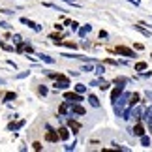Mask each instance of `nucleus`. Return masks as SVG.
<instances>
[{"label":"nucleus","instance_id":"nucleus-28","mask_svg":"<svg viewBox=\"0 0 152 152\" xmlns=\"http://www.w3.org/2000/svg\"><path fill=\"white\" fill-rule=\"evenodd\" d=\"M64 45H66V47H69V49H75V47H77V43H72V42H66Z\"/></svg>","mask_w":152,"mask_h":152},{"label":"nucleus","instance_id":"nucleus-2","mask_svg":"<svg viewBox=\"0 0 152 152\" xmlns=\"http://www.w3.org/2000/svg\"><path fill=\"white\" fill-rule=\"evenodd\" d=\"M116 53H118V55H122V56H128V58L135 56V53H133L130 47H126V45H118V47H116Z\"/></svg>","mask_w":152,"mask_h":152},{"label":"nucleus","instance_id":"nucleus-33","mask_svg":"<svg viewBox=\"0 0 152 152\" xmlns=\"http://www.w3.org/2000/svg\"><path fill=\"white\" fill-rule=\"evenodd\" d=\"M100 83H102V79H96V81H92V83H90V86H98Z\"/></svg>","mask_w":152,"mask_h":152},{"label":"nucleus","instance_id":"nucleus-12","mask_svg":"<svg viewBox=\"0 0 152 152\" xmlns=\"http://www.w3.org/2000/svg\"><path fill=\"white\" fill-rule=\"evenodd\" d=\"M68 126L73 130V133H77V132L81 130V124H79V122H75L73 118H69V120H68Z\"/></svg>","mask_w":152,"mask_h":152},{"label":"nucleus","instance_id":"nucleus-14","mask_svg":"<svg viewBox=\"0 0 152 152\" xmlns=\"http://www.w3.org/2000/svg\"><path fill=\"white\" fill-rule=\"evenodd\" d=\"M88 103L92 105V107H96V109H98V107L102 105V103H100V100H98V98H96L94 94H90V96H88Z\"/></svg>","mask_w":152,"mask_h":152},{"label":"nucleus","instance_id":"nucleus-9","mask_svg":"<svg viewBox=\"0 0 152 152\" xmlns=\"http://www.w3.org/2000/svg\"><path fill=\"white\" fill-rule=\"evenodd\" d=\"M69 109H72V102H64L60 105V109H58V113H60V115H66Z\"/></svg>","mask_w":152,"mask_h":152},{"label":"nucleus","instance_id":"nucleus-18","mask_svg":"<svg viewBox=\"0 0 152 152\" xmlns=\"http://www.w3.org/2000/svg\"><path fill=\"white\" fill-rule=\"evenodd\" d=\"M139 103V94H130V107Z\"/></svg>","mask_w":152,"mask_h":152},{"label":"nucleus","instance_id":"nucleus-34","mask_svg":"<svg viewBox=\"0 0 152 152\" xmlns=\"http://www.w3.org/2000/svg\"><path fill=\"white\" fill-rule=\"evenodd\" d=\"M75 148V141H73V145H68V147H66V150H73Z\"/></svg>","mask_w":152,"mask_h":152},{"label":"nucleus","instance_id":"nucleus-13","mask_svg":"<svg viewBox=\"0 0 152 152\" xmlns=\"http://www.w3.org/2000/svg\"><path fill=\"white\" fill-rule=\"evenodd\" d=\"M58 137H60L62 141H66V139L69 137V130L68 128H60V130H58Z\"/></svg>","mask_w":152,"mask_h":152},{"label":"nucleus","instance_id":"nucleus-17","mask_svg":"<svg viewBox=\"0 0 152 152\" xmlns=\"http://www.w3.org/2000/svg\"><path fill=\"white\" fill-rule=\"evenodd\" d=\"M133 28H135L137 32H141L143 36H147V38H152V32H150V30H145L143 26H139V25H135V26H133Z\"/></svg>","mask_w":152,"mask_h":152},{"label":"nucleus","instance_id":"nucleus-32","mask_svg":"<svg viewBox=\"0 0 152 152\" xmlns=\"http://www.w3.org/2000/svg\"><path fill=\"white\" fill-rule=\"evenodd\" d=\"M26 75H28V72H23V73H19V75H17V79H25Z\"/></svg>","mask_w":152,"mask_h":152},{"label":"nucleus","instance_id":"nucleus-4","mask_svg":"<svg viewBox=\"0 0 152 152\" xmlns=\"http://www.w3.org/2000/svg\"><path fill=\"white\" fill-rule=\"evenodd\" d=\"M21 23H23V25H28L32 30H36V32H42V26H39L38 23H34V21H28L26 17H21Z\"/></svg>","mask_w":152,"mask_h":152},{"label":"nucleus","instance_id":"nucleus-24","mask_svg":"<svg viewBox=\"0 0 152 152\" xmlns=\"http://www.w3.org/2000/svg\"><path fill=\"white\" fill-rule=\"evenodd\" d=\"M4 100H6V102H11V100H15V92H8V94L4 96Z\"/></svg>","mask_w":152,"mask_h":152},{"label":"nucleus","instance_id":"nucleus-15","mask_svg":"<svg viewBox=\"0 0 152 152\" xmlns=\"http://www.w3.org/2000/svg\"><path fill=\"white\" fill-rule=\"evenodd\" d=\"M39 60H43V62H47V64H55V58L49 56V55H43V53H39Z\"/></svg>","mask_w":152,"mask_h":152},{"label":"nucleus","instance_id":"nucleus-25","mask_svg":"<svg viewBox=\"0 0 152 152\" xmlns=\"http://www.w3.org/2000/svg\"><path fill=\"white\" fill-rule=\"evenodd\" d=\"M92 69H94L92 64H85V66H83V72H92Z\"/></svg>","mask_w":152,"mask_h":152},{"label":"nucleus","instance_id":"nucleus-21","mask_svg":"<svg viewBox=\"0 0 152 152\" xmlns=\"http://www.w3.org/2000/svg\"><path fill=\"white\" fill-rule=\"evenodd\" d=\"M143 69H147V64H145V62H137L135 64V72H143Z\"/></svg>","mask_w":152,"mask_h":152},{"label":"nucleus","instance_id":"nucleus-11","mask_svg":"<svg viewBox=\"0 0 152 152\" xmlns=\"http://www.w3.org/2000/svg\"><path fill=\"white\" fill-rule=\"evenodd\" d=\"M72 113H75V115H85V107H81V105H77V103H72Z\"/></svg>","mask_w":152,"mask_h":152},{"label":"nucleus","instance_id":"nucleus-31","mask_svg":"<svg viewBox=\"0 0 152 152\" xmlns=\"http://www.w3.org/2000/svg\"><path fill=\"white\" fill-rule=\"evenodd\" d=\"M21 42V36H19V34H15V36H13V43H19Z\"/></svg>","mask_w":152,"mask_h":152},{"label":"nucleus","instance_id":"nucleus-8","mask_svg":"<svg viewBox=\"0 0 152 152\" xmlns=\"http://www.w3.org/2000/svg\"><path fill=\"white\" fill-rule=\"evenodd\" d=\"M56 90L58 88H60V90H64V88H68V86H69V81L68 79H56Z\"/></svg>","mask_w":152,"mask_h":152},{"label":"nucleus","instance_id":"nucleus-35","mask_svg":"<svg viewBox=\"0 0 152 152\" xmlns=\"http://www.w3.org/2000/svg\"><path fill=\"white\" fill-rule=\"evenodd\" d=\"M128 2H132V4H135V6H139V4H141V0H128Z\"/></svg>","mask_w":152,"mask_h":152},{"label":"nucleus","instance_id":"nucleus-36","mask_svg":"<svg viewBox=\"0 0 152 152\" xmlns=\"http://www.w3.org/2000/svg\"><path fill=\"white\" fill-rule=\"evenodd\" d=\"M62 2H68V4H73V0H62Z\"/></svg>","mask_w":152,"mask_h":152},{"label":"nucleus","instance_id":"nucleus-19","mask_svg":"<svg viewBox=\"0 0 152 152\" xmlns=\"http://www.w3.org/2000/svg\"><path fill=\"white\" fill-rule=\"evenodd\" d=\"M141 145H143V147H150V137H147L145 133L141 135Z\"/></svg>","mask_w":152,"mask_h":152},{"label":"nucleus","instance_id":"nucleus-20","mask_svg":"<svg viewBox=\"0 0 152 152\" xmlns=\"http://www.w3.org/2000/svg\"><path fill=\"white\" fill-rule=\"evenodd\" d=\"M126 83H128V79H126V77H116V79H115V85H120V86H124Z\"/></svg>","mask_w":152,"mask_h":152},{"label":"nucleus","instance_id":"nucleus-26","mask_svg":"<svg viewBox=\"0 0 152 152\" xmlns=\"http://www.w3.org/2000/svg\"><path fill=\"white\" fill-rule=\"evenodd\" d=\"M69 26H72L73 30H77V28H79V23L77 21H69Z\"/></svg>","mask_w":152,"mask_h":152},{"label":"nucleus","instance_id":"nucleus-3","mask_svg":"<svg viewBox=\"0 0 152 152\" xmlns=\"http://www.w3.org/2000/svg\"><path fill=\"white\" fill-rule=\"evenodd\" d=\"M143 118H145V122L148 124V130H152V105L145 109V113H143Z\"/></svg>","mask_w":152,"mask_h":152},{"label":"nucleus","instance_id":"nucleus-16","mask_svg":"<svg viewBox=\"0 0 152 152\" xmlns=\"http://www.w3.org/2000/svg\"><path fill=\"white\" fill-rule=\"evenodd\" d=\"M90 30H92V25H83V28L79 30V36H81V38H85Z\"/></svg>","mask_w":152,"mask_h":152},{"label":"nucleus","instance_id":"nucleus-30","mask_svg":"<svg viewBox=\"0 0 152 152\" xmlns=\"http://www.w3.org/2000/svg\"><path fill=\"white\" fill-rule=\"evenodd\" d=\"M32 147H34V150H42V143H34Z\"/></svg>","mask_w":152,"mask_h":152},{"label":"nucleus","instance_id":"nucleus-1","mask_svg":"<svg viewBox=\"0 0 152 152\" xmlns=\"http://www.w3.org/2000/svg\"><path fill=\"white\" fill-rule=\"evenodd\" d=\"M64 98H66L68 102H72V103H79V102H83V96H81L79 92H66V94H64Z\"/></svg>","mask_w":152,"mask_h":152},{"label":"nucleus","instance_id":"nucleus-7","mask_svg":"<svg viewBox=\"0 0 152 152\" xmlns=\"http://www.w3.org/2000/svg\"><path fill=\"white\" fill-rule=\"evenodd\" d=\"M47 130H49V133H47V137H45V139H47L49 143H56L58 141V132H53L49 126H47Z\"/></svg>","mask_w":152,"mask_h":152},{"label":"nucleus","instance_id":"nucleus-29","mask_svg":"<svg viewBox=\"0 0 152 152\" xmlns=\"http://www.w3.org/2000/svg\"><path fill=\"white\" fill-rule=\"evenodd\" d=\"M47 92H49V90L45 88V86H39V94H43V96H45V94H47Z\"/></svg>","mask_w":152,"mask_h":152},{"label":"nucleus","instance_id":"nucleus-10","mask_svg":"<svg viewBox=\"0 0 152 152\" xmlns=\"http://www.w3.org/2000/svg\"><path fill=\"white\" fill-rule=\"evenodd\" d=\"M143 133H145V128H143V124H137V126L132 130V135H137V137H141Z\"/></svg>","mask_w":152,"mask_h":152},{"label":"nucleus","instance_id":"nucleus-27","mask_svg":"<svg viewBox=\"0 0 152 152\" xmlns=\"http://www.w3.org/2000/svg\"><path fill=\"white\" fill-rule=\"evenodd\" d=\"M103 72H105V68H103V66H96V73H98V75H102Z\"/></svg>","mask_w":152,"mask_h":152},{"label":"nucleus","instance_id":"nucleus-6","mask_svg":"<svg viewBox=\"0 0 152 152\" xmlns=\"http://www.w3.org/2000/svg\"><path fill=\"white\" fill-rule=\"evenodd\" d=\"M122 90H124V86H120V85H116V88L113 90V92H111V102H116V98H118L120 94H122Z\"/></svg>","mask_w":152,"mask_h":152},{"label":"nucleus","instance_id":"nucleus-37","mask_svg":"<svg viewBox=\"0 0 152 152\" xmlns=\"http://www.w3.org/2000/svg\"><path fill=\"white\" fill-rule=\"evenodd\" d=\"M4 83H6V81H4V79H0V85H4Z\"/></svg>","mask_w":152,"mask_h":152},{"label":"nucleus","instance_id":"nucleus-22","mask_svg":"<svg viewBox=\"0 0 152 152\" xmlns=\"http://www.w3.org/2000/svg\"><path fill=\"white\" fill-rule=\"evenodd\" d=\"M85 90H86V86H85V85H81V83H79V85H75V92H79V94H83Z\"/></svg>","mask_w":152,"mask_h":152},{"label":"nucleus","instance_id":"nucleus-23","mask_svg":"<svg viewBox=\"0 0 152 152\" xmlns=\"http://www.w3.org/2000/svg\"><path fill=\"white\" fill-rule=\"evenodd\" d=\"M109 86H111V85L107 83V81H102V83H100V85H98V88H100V90H107V88H109Z\"/></svg>","mask_w":152,"mask_h":152},{"label":"nucleus","instance_id":"nucleus-5","mask_svg":"<svg viewBox=\"0 0 152 152\" xmlns=\"http://www.w3.org/2000/svg\"><path fill=\"white\" fill-rule=\"evenodd\" d=\"M17 51H19V53H32L34 49H32V45H30V43L19 42V43H17Z\"/></svg>","mask_w":152,"mask_h":152}]
</instances>
